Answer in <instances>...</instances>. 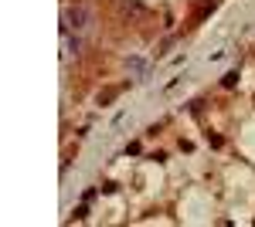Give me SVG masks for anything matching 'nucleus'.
I'll return each mask as SVG.
<instances>
[{"mask_svg":"<svg viewBox=\"0 0 255 227\" xmlns=\"http://www.w3.org/2000/svg\"><path fill=\"white\" fill-rule=\"evenodd\" d=\"M61 20H65V27H61V31H65V34H72V31H85V27H89V20H92V14H89L85 7H68Z\"/></svg>","mask_w":255,"mask_h":227,"instance_id":"nucleus-1","label":"nucleus"}]
</instances>
